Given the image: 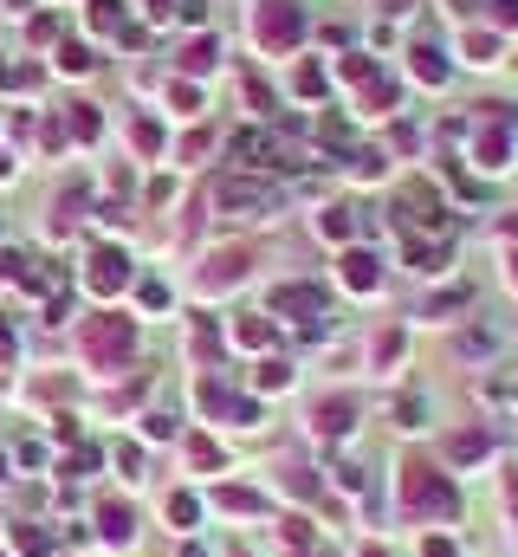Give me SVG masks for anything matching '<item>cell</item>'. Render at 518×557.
Returning <instances> with one entry per match:
<instances>
[{"instance_id":"2","label":"cell","mask_w":518,"mask_h":557,"mask_svg":"<svg viewBox=\"0 0 518 557\" xmlns=\"http://www.w3.org/2000/svg\"><path fill=\"white\" fill-rule=\"evenodd\" d=\"M85 350L104 363V370H117V357L130 350V324H117V318H98V324L85 331Z\"/></svg>"},{"instance_id":"3","label":"cell","mask_w":518,"mask_h":557,"mask_svg":"<svg viewBox=\"0 0 518 557\" xmlns=\"http://www.w3.org/2000/svg\"><path fill=\"white\" fill-rule=\"evenodd\" d=\"M7 545L20 551V557H52V538L33 532V525H7Z\"/></svg>"},{"instance_id":"8","label":"cell","mask_w":518,"mask_h":557,"mask_svg":"<svg viewBox=\"0 0 518 557\" xmlns=\"http://www.w3.org/2000/svg\"><path fill=\"white\" fill-rule=\"evenodd\" d=\"M486 454V434H460L454 441V460H480Z\"/></svg>"},{"instance_id":"6","label":"cell","mask_w":518,"mask_h":557,"mask_svg":"<svg viewBox=\"0 0 518 557\" xmlns=\"http://www.w3.org/2000/svg\"><path fill=\"white\" fill-rule=\"evenodd\" d=\"M221 506L227 512H259V493H247V486H221Z\"/></svg>"},{"instance_id":"7","label":"cell","mask_w":518,"mask_h":557,"mask_svg":"<svg viewBox=\"0 0 518 557\" xmlns=\"http://www.w3.org/2000/svg\"><path fill=\"white\" fill-rule=\"evenodd\" d=\"M169 519H175V525H195V519H201L195 493H175V499H169Z\"/></svg>"},{"instance_id":"4","label":"cell","mask_w":518,"mask_h":557,"mask_svg":"<svg viewBox=\"0 0 518 557\" xmlns=\"http://www.w3.org/2000/svg\"><path fill=\"white\" fill-rule=\"evenodd\" d=\"M98 525H104V538H111V545H130V532H136V525H130V506H117V499L98 512Z\"/></svg>"},{"instance_id":"5","label":"cell","mask_w":518,"mask_h":557,"mask_svg":"<svg viewBox=\"0 0 518 557\" xmlns=\"http://www.w3.org/2000/svg\"><path fill=\"white\" fill-rule=\"evenodd\" d=\"M350 415H357L350 402H324V409H318V428H324V434H337V428H350Z\"/></svg>"},{"instance_id":"9","label":"cell","mask_w":518,"mask_h":557,"mask_svg":"<svg viewBox=\"0 0 518 557\" xmlns=\"http://www.w3.org/2000/svg\"><path fill=\"white\" fill-rule=\"evenodd\" d=\"M117 279H124V260H117V253H104V260H98V285H117Z\"/></svg>"},{"instance_id":"12","label":"cell","mask_w":518,"mask_h":557,"mask_svg":"<svg viewBox=\"0 0 518 557\" xmlns=\"http://www.w3.org/2000/svg\"><path fill=\"white\" fill-rule=\"evenodd\" d=\"M363 557H383V551H363Z\"/></svg>"},{"instance_id":"1","label":"cell","mask_w":518,"mask_h":557,"mask_svg":"<svg viewBox=\"0 0 518 557\" xmlns=\"http://www.w3.org/2000/svg\"><path fill=\"white\" fill-rule=\"evenodd\" d=\"M402 512L408 519H447L454 512V486H447V473L434 467H402Z\"/></svg>"},{"instance_id":"10","label":"cell","mask_w":518,"mask_h":557,"mask_svg":"<svg viewBox=\"0 0 518 557\" xmlns=\"http://www.w3.org/2000/svg\"><path fill=\"white\" fill-rule=\"evenodd\" d=\"M428 557H460V551H454V538H428Z\"/></svg>"},{"instance_id":"11","label":"cell","mask_w":518,"mask_h":557,"mask_svg":"<svg viewBox=\"0 0 518 557\" xmlns=\"http://www.w3.org/2000/svg\"><path fill=\"white\" fill-rule=\"evenodd\" d=\"M0 480H7V460H0Z\"/></svg>"}]
</instances>
